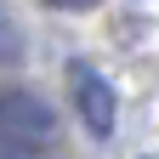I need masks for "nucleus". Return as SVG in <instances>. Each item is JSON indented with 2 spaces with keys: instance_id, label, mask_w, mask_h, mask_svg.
<instances>
[{
  "instance_id": "f03ea898",
  "label": "nucleus",
  "mask_w": 159,
  "mask_h": 159,
  "mask_svg": "<svg viewBox=\"0 0 159 159\" xmlns=\"http://www.w3.org/2000/svg\"><path fill=\"white\" fill-rule=\"evenodd\" d=\"M68 97H74V119L85 125L91 136H114V119H119V91L108 85L91 63H74L68 68Z\"/></svg>"
},
{
  "instance_id": "f257e3e1",
  "label": "nucleus",
  "mask_w": 159,
  "mask_h": 159,
  "mask_svg": "<svg viewBox=\"0 0 159 159\" xmlns=\"http://www.w3.org/2000/svg\"><path fill=\"white\" fill-rule=\"evenodd\" d=\"M57 142V114L29 91H0V153L23 159V153H46Z\"/></svg>"
},
{
  "instance_id": "7ed1b4c3",
  "label": "nucleus",
  "mask_w": 159,
  "mask_h": 159,
  "mask_svg": "<svg viewBox=\"0 0 159 159\" xmlns=\"http://www.w3.org/2000/svg\"><path fill=\"white\" fill-rule=\"evenodd\" d=\"M46 6H57V11H91V6H102V0H46Z\"/></svg>"
}]
</instances>
